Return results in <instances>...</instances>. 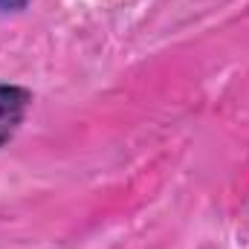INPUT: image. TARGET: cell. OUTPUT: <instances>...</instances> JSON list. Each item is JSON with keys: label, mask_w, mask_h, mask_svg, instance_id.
Returning <instances> with one entry per match:
<instances>
[{"label": "cell", "mask_w": 249, "mask_h": 249, "mask_svg": "<svg viewBox=\"0 0 249 249\" xmlns=\"http://www.w3.org/2000/svg\"><path fill=\"white\" fill-rule=\"evenodd\" d=\"M32 102V93L26 87L18 84H0V148L15 136V130L20 127L26 107Z\"/></svg>", "instance_id": "obj_1"}, {"label": "cell", "mask_w": 249, "mask_h": 249, "mask_svg": "<svg viewBox=\"0 0 249 249\" xmlns=\"http://www.w3.org/2000/svg\"><path fill=\"white\" fill-rule=\"evenodd\" d=\"M29 0H0V9L3 12H20Z\"/></svg>", "instance_id": "obj_2"}]
</instances>
